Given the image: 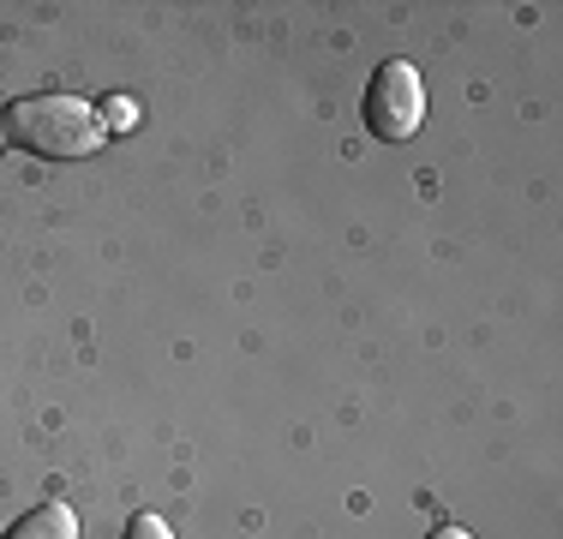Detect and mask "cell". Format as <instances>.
Here are the masks:
<instances>
[{
	"mask_svg": "<svg viewBox=\"0 0 563 539\" xmlns=\"http://www.w3.org/2000/svg\"><path fill=\"white\" fill-rule=\"evenodd\" d=\"M7 139L31 156H48V162H78V156H97V144L109 139L102 127V108L85 102V97H24V102H7Z\"/></svg>",
	"mask_w": 563,
	"mask_h": 539,
	"instance_id": "6da1fadb",
	"label": "cell"
},
{
	"mask_svg": "<svg viewBox=\"0 0 563 539\" xmlns=\"http://www.w3.org/2000/svg\"><path fill=\"white\" fill-rule=\"evenodd\" d=\"M420 120H426L420 73H413L408 61H384L378 73H372V85H366V132L384 139V144H401V139L420 132Z\"/></svg>",
	"mask_w": 563,
	"mask_h": 539,
	"instance_id": "7a4b0ae2",
	"label": "cell"
},
{
	"mask_svg": "<svg viewBox=\"0 0 563 539\" xmlns=\"http://www.w3.org/2000/svg\"><path fill=\"white\" fill-rule=\"evenodd\" d=\"M0 539H78V516L66 497H43V504H31Z\"/></svg>",
	"mask_w": 563,
	"mask_h": 539,
	"instance_id": "3957f363",
	"label": "cell"
},
{
	"mask_svg": "<svg viewBox=\"0 0 563 539\" xmlns=\"http://www.w3.org/2000/svg\"><path fill=\"white\" fill-rule=\"evenodd\" d=\"M126 539H174V528L163 516H151V509H139V516L126 521Z\"/></svg>",
	"mask_w": 563,
	"mask_h": 539,
	"instance_id": "277c9868",
	"label": "cell"
},
{
	"mask_svg": "<svg viewBox=\"0 0 563 539\" xmlns=\"http://www.w3.org/2000/svg\"><path fill=\"white\" fill-rule=\"evenodd\" d=\"M132 120H139V108H132L126 97H114V102H102V127H109V132H126V127H132Z\"/></svg>",
	"mask_w": 563,
	"mask_h": 539,
	"instance_id": "5b68a950",
	"label": "cell"
},
{
	"mask_svg": "<svg viewBox=\"0 0 563 539\" xmlns=\"http://www.w3.org/2000/svg\"><path fill=\"white\" fill-rule=\"evenodd\" d=\"M426 539H474V534H462V528H432Z\"/></svg>",
	"mask_w": 563,
	"mask_h": 539,
	"instance_id": "8992f818",
	"label": "cell"
},
{
	"mask_svg": "<svg viewBox=\"0 0 563 539\" xmlns=\"http://www.w3.org/2000/svg\"><path fill=\"white\" fill-rule=\"evenodd\" d=\"M0 144H7V114H0Z\"/></svg>",
	"mask_w": 563,
	"mask_h": 539,
	"instance_id": "52a82bcc",
	"label": "cell"
}]
</instances>
